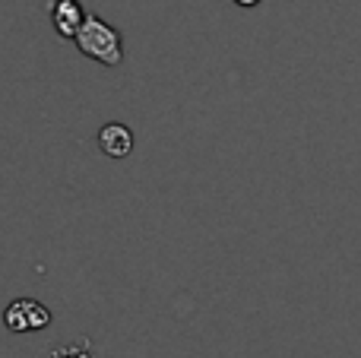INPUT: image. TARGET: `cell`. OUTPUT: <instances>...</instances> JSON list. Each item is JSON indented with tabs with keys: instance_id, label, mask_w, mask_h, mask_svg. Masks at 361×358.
Returning a JSON list of instances; mask_svg holds the SVG:
<instances>
[{
	"instance_id": "obj_3",
	"label": "cell",
	"mask_w": 361,
	"mask_h": 358,
	"mask_svg": "<svg viewBox=\"0 0 361 358\" xmlns=\"http://www.w3.org/2000/svg\"><path fill=\"white\" fill-rule=\"evenodd\" d=\"M86 16L89 13H82L80 0H48V19L61 38H76V32L82 29Z\"/></svg>"
},
{
	"instance_id": "obj_2",
	"label": "cell",
	"mask_w": 361,
	"mask_h": 358,
	"mask_svg": "<svg viewBox=\"0 0 361 358\" xmlns=\"http://www.w3.org/2000/svg\"><path fill=\"white\" fill-rule=\"evenodd\" d=\"M4 323L10 333H32V330H42L51 323V311L44 308L35 298H16V302L6 308Z\"/></svg>"
},
{
	"instance_id": "obj_6",
	"label": "cell",
	"mask_w": 361,
	"mask_h": 358,
	"mask_svg": "<svg viewBox=\"0 0 361 358\" xmlns=\"http://www.w3.org/2000/svg\"><path fill=\"white\" fill-rule=\"evenodd\" d=\"M235 4H238V6H257L260 0H235Z\"/></svg>"
},
{
	"instance_id": "obj_4",
	"label": "cell",
	"mask_w": 361,
	"mask_h": 358,
	"mask_svg": "<svg viewBox=\"0 0 361 358\" xmlns=\"http://www.w3.org/2000/svg\"><path fill=\"white\" fill-rule=\"evenodd\" d=\"M99 149L105 152V156H111V159H124V156H130V149H133V133H130V127H124V124H105L99 130Z\"/></svg>"
},
{
	"instance_id": "obj_1",
	"label": "cell",
	"mask_w": 361,
	"mask_h": 358,
	"mask_svg": "<svg viewBox=\"0 0 361 358\" xmlns=\"http://www.w3.org/2000/svg\"><path fill=\"white\" fill-rule=\"evenodd\" d=\"M76 44H80V51L86 57L105 63V67H118L124 61V42H121L118 29L99 16H86L82 29L76 32Z\"/></svg>"
},
{
	"instance_id": "obj_5",
	"label": "cell",
	"mask_w": 361,
	"mask_h": 358,
	"mask_svg": "<svg viewBox=\"0 0 361 358\" xmlns=\"http://www.w3.org/2000/svg\"><path fill=\"white\" fill-rule=\"evenodd\" d=\"M51 358H92V352H89V346H63V349H54L51 352Z\"/></svg>"
}]
</instances>
